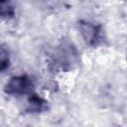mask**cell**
I'll return each instance as SVG.
<instances>
[{"label": "cell", "mask_w": 127, "mask_h": 127, "mask_svg": "<svg viewBox=\"0 0 127 127\" xmlns=\"http://www.w3.org/2000/svg\"><path fill=\"white\" fill-rule=\"evenodd\" d=\"M10 63H11L10 52L4 44L0 43V75L9 68Z\"/></svg>", "instance_id": "cell-5"}, {"label": "cell", "mask_w": 127, "mask_h": 127, "mask_svg": "<svg viewBox=\"0 0 127 127\" xmlns=\"http://www.w3.org/2000/svg\"><path fill=\"white\" fill-rule=\"evenodd\" d=\"M15 16V6L12 0H0V18H12Z\"/></svg>", "instance_id": "cell-6"}, {"label": "cell", "mask_w": 127, "mask_h": 127, "mask_svg": "<svg viewBox=\"0 0 127 127\" xmlns=\"http://www.w3.org/2000/svg\"><path fill=\"white\" fill-rule=\"evenodd\" d=\"M78 29L83 41L88 46L98 47L105 41L104 31L100 24L81 20L78 23Z\"/></svg>", "instance_id": "cell-3"}, {"label": "cell", "mask_w": 127, "mask_h": 127, "mask_svg": "<svg viewBox=\"0 0 127 127\" xmlns=\"http://www.w3.org/2000/svg\"><path fill=\"white\" fill-rule=\"evenodd\" d=\"M49 108L48 106V101L45 100L43 97L39 96L38 94L32 92L29 94L28 97V107L27 111L32 112V113H39L46 111Z\"/></svg>", "instance_id": "cell-4"}, {"label": "cell", "mask_w": 127, "mask_h": 127, "mask_svg": "<svg viewBox=\"0 0 127 127\" xmlns=\"http://www.w3.org/2000/svg\"><path fill=\"white\" fill-rule=\"evenodd\" d=\"M77 59L75 49L67 43H62L51 56L50 67L53 70L66 71L72 67Z\"/></svg>", "instance_id": "cell-1"}, {"label": "cell", "mask_w": 127, "mask_h": 127, "mask_svg": "<svg viewBox=\"0 0 127 127\" xmlns=\"http://www.w3.org/2000/svg\"><path fill=\"white\" fill-rule=\"evenodd\" d=\"M34 79L28 74L12 76L4 85V92L9 95H26L34 91Z\"/></svg>", "instance_id": "cell-2"}]
</instances>
